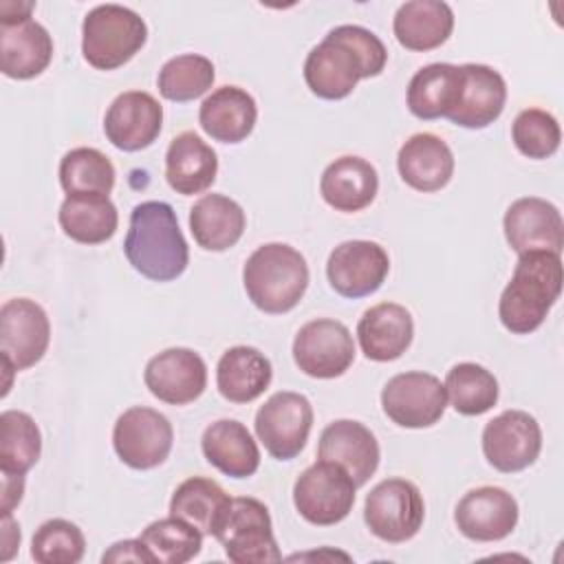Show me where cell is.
Segmentation results:
<instances>
[{
	"label": "cell",
	"instance_id": "obj_34",
	"mask_svg": "<svg viewBox=\"0 0 564 564\" xmlns=\"http://www.w3.org/2000/svg\"><path fill=\"white\" fill-rule=\"evenodd\" d=\"M62 231L82 245H101L110 240L119 225V214L110 196L70 194L57 214Z\"/></svg>",
	"mask_w": 564,
	"mask_h": 564
},
{
	"label": "cell",
	"instance_id": "obj_2",
	"mask_svg": "<svg viewBox=\"0 0 564 564\" xmlns=\"http://www.w3.org/2000/svg\"><path fill=\"white\" fill-rule=\"evenodd\" d=\"M123 253L134 271L152 282H172L189 264V247L174 209L163 200H145L130 212Z\"/></svg>",
	"mask_w": 564,
	"mask_h": 564
},
{
	"label": "cell",
	"instance_id": "obj_41",
	"mask_svg": "<svg viewBox=\"0 0 564 564\" xmlns=\"http://www.w3.org/2000/svg\"><path fill=\"white\" fill-rule=\"evenodd\" d=\"M511 139L520 154L529 159H546L557 152L562 130L551 112L542 108H527L513 119Z\"/></svg>",
	"mask_w": 564,
	"mask_h": 564
},
{
	"label": "cell",
	"instance_id": "obj_6",
	"mask_svg": "<svg viewBox=\"0 0 564 564\" xmlns=\"http://www.w3.org/2000/svg\"><path fill=\"white\" fill-rule=\"evenodd\" d=\"M425 502L419 487L405 478H386L370 489L364 502V522L383 542L401 544L423 527Z\"/></svg>",
	"mask_w": 564,
	"mask_h": 564
},
{
	"label": "cell",
	"instance_id": "obj_38",
	"mask_svg": "<svg viewBox=\"0 0 564 564\" xmlns=\"http://www.w3.org/2000/svg\"><path fill=\"white\" fill-rule=\"evenodd\" d=\"M141 542L148 549L152 564H185L203 549V533L181 518H161L141 531Z\"/></svg>",
	"mask_w": 564,
	"mask_h": 564
},
{
	"label": "cell",
	"instance_id": "obj_13",
	"mask_svg": "<svg viewBox=\"0 0 564 564\" xmlns=\"http://www.w3.org/2000/svg\"><path fill=\"white\" fill-rule=\"evenodd\" d=\"M540 449V423L524 410H505L487 421L482 430V454L487 463L502 474L527 469L535 463Z\"/></svg>",
	"mask_w": 564,
	"mask_h": 564
},
{
	"label": "cell",
	"instance_id": "obj_40",
	"mask_svg": "<svg viewBox=\"0 0 564 564\" xmlns=\"http://www.w3.org/2000/svg\"><path fill=\"white\" fill-rule=\"evenodd\" d=\"M84 551L86 540L82 529L64 518L42 522L31 540V557L37 564H77Z\"/></svg>",
	"mask_w": 564,
	"mask_h": 564
},
{
	"label": "cell",
	"instance_id": "obj_39",
	"mask_svg": "<svg viewBox=\"0 0 564 564\" xmlns=\"http://www.w3.org/2000/svg\"><path fill=\"white\" fill-rule=\"evenodd\" d=\"M216 79L214 64L205 55L183 53L167 59L156 77L159 93L170 101H192L205 95Z\"/></svg>",
	"mask_w": 564,
	"mask_h": 564
},
{
	"label": "cell",
	"instance_id": "obj_21",
	"mask_svg": "<svg viewBox=\"0 0 564 564\" xmlns=\"http://www.w3.org/2000/svg\"><path fill=\"white\" fill-rule=\"evenodd\" d=\"M505 101L507 84L496 68L487 64H460L458 99L447 119L460 128L480 130L502 115Z\"/></svg>",
	"mask_w": 564,
	"mask_h": 564
},
{
	"label": "cell",
	"instance_id": "obj_11",
	"mask_svg": "<svg viewBox=\"0 0 564 564\" xmlns=\"http://www.w3.org/2000/svg\"><path fill=\"white\" fill-rule=\"evenodd\" d=\"M293 361L315 379L341 377L355 361V341L348 326L330 317L306 322L295 333Z\"/></svg>",
	"mask_w": 564,
	"mask_h": 564
},
{
	"label": "cell",
	"instance_id": "obj_17",
	"mask_svg": "<svg viewBox=\"0 0 564 564\" xmlns=\"http://www.w3.org/2000/svg\"><path fill=\"white\" fill-rule=\"evenodd\" d=\"M145 388L163 403L185 405L207 388V366L192 348H167L154 355L143 370Z\"/></svg>",
	"mask_w": 564,
	"mask_h": 564
},
{
	"label": "cell",
	"instance_id": "obj_31",
	"mask_svg": "<svg viewBox=\"0 0 564 564\" xmlns=\"http://www.w3.org/2000/svg\"><path fill=\"white\" fill-rule=\"evenodd\" d=\"M242 207L225 194H205L189 209V231L205 251H227L245 234Z\"/></svg>",
	"mask_w": 564,
	"mask_h": 564
},
{
	"label": "cell",
	"instance_id": "obj_3",
	"mask_svg": "<svg viewBox=\"0 0 564 564\" xmlns=\"http://www.w3.org/2000/svg\"><path fill=\"white\" fill-rule=\"evenodd\" d=\"M562 291V258L551 251L518 256L513 275L498 302V317L513 335H529L542 326Z\"/></svg>",
	"mask_w": 564,
	"mask_h": 564
},
{
	"label": "cell",
	"instance_id": "obj_9",
	"mask_svg": "<svg viewBox=\"0 0 564 564\" xmlns=\"http://www.w3.org/2000/svg\"><path fill=\"white\" fill-rule=\"evenodd\" d=\"M216 540L223 544L225 555L236 564H267L282 560L267 505L249 496L231 498L229 516Z\"/></svg>",
	"mask_w": 564,
	"mask_h": 564
},
{
	"label": "cell",
	"instance_id": "obj_30",
	"mask_svg": "<svg viewBox=\"0 0 564 564\" xmlns=\"http://www.w3.org/2000/svg\"><path fill=\"white\" fill-rule=\"evenodd\" d=\"M273 368L264 352L253 346L227 348L216 366L218 392L231 403L256 401L271 383Z\"/></svg>",
	"mask_w": 564,
	"mask_h": 564
},
{
	"label": "cell",
	"instance_id": "obj_44",
	"mask_svg": "<svg viewBox=\"0 0 564 564\" xmlns=\"http://www.w3.org/2000/svg\"><path fill=\"white\" fill-rule=\"evenodd\" d=\"M20 524L13 520L11 513H4L2 516V560H11L13 557V551L20 546Z\"/></svg>",
	"mask_w": 564,
	"mask_h": 564
},
{
	"label": "cell",
	"instance_id": "obj_32",
	"mask_svg": "<svg viewBox=\"0 0 564 564\" xmlns=\"http://www.w3.org/2000/svg\"><path fill=\"white\" fill-rule=\"evenodd\" d=\"M231 509V498L225 489L203 476L183 480L170 500V516L196 527L203 535H218Z\"/></svg>",
	"mask_w": 564,
	"mask_h": 564
},
{
	"label": "cell",
	"instance_id": "obj_29",
	"mask_svg": "<svg viewBox=\"0 0 564 564\" xmlns=\"http://www.w3.org/2000/svg\"><path fill=\"white\" fill-rule=\"evenodd\" d=\"M397 42L408 51H432L454 31V11L441 0L403 2L392 20Z\"/></svg>",
	"mask_w": 564,
	"mask_h": 564
},
{
	"label": "cell",
	"instance_id": "obj_10",
	"mask_svg": "<svg viewBox=\"0 0 564 564\" xmlns=\"http://www.w3.org/2000/svg\"><path fill=\"white\" fill-rule=\"evenodd\" d=\"M172 443L170 419L145 405L128 408L112 427V447L119 460L132 469L159 467L170 456Z\"/></svg>",
	"mask_w": 564,
	"mask_h": 564
},
{
	"label": "cell",
	"instance_id": "obj_42",
	"mask_svg": "<svg viewBox=\"0 0 564 564\" xmlns=\"http://www.w3.org/2000/svg\"><path fill=\"white\" fill-rule=\"evenodd\" d=\"M101 562H148L152 564V557L148 553V549L143 546L141 538L137 540H121V542H115L104 555H101Z\"/></svg>",
	"mask_w": 564,
	"mask_h": 564
},
{
	"label": "cell",
	"instance_id": "obj_4",
	"mask_svg": "<svg viewBox=\"0 0 564 564\" xmlns=\"http://www.w3.org/2000/svg\"><path fill=\"white\" fill-rule=\"evenodd\" d=\"M242 284L256 308L271 315L289 313L308 289V264L295 247L267 242L247 258Z\"/></svg>",
	"mask_w": 564,
	"mask_h": 564
},
{
	"label": "cell",
	"instance_id": "obj_35",
	"mask_svg": "<svg viewBox=\"0 0 564 564\" xmlns=\"http://www.w3.org/2000/svg\"><path fill=\"white\" fill-rule=\"evenodd\" d=\"M445 394L452 408L463 416H478L498 403V379L485 366L474 361L456 364L447 370Z\"/></svg>",
	"mask_w": 564,
	"mask_h": 564
},
{
	"label": "cell",
	"instance_id": "obj_8",
	"mask_svg": "<svg viewBox=\"0 0 564 564\" xmlns=\"http://www.w3.org/2000/svg\"><path fill=\"white\" fill-rule=\"evenodd\" d=\"M256 436L278 460L295 458L313 427V405L300 392H275L256 412Z\"/></svg>",
	"mask_w": 564,
	"mask_h": 564
},
{
	"label": "cell",
	"instance_id": "obj_16",
	"mask_svg": "<svg viewBox=\"0 0 564 564\" xmlns=\"http://www.w3.org/2000/svg\"><path fill=\"white\" fill-rule=\"evenodd\" d=\"M502 229L509 247L522 256L529 251L562 253L564 223L560 209L538 196L513 200L502 218Z\"/></svg>",
	"mask_w": 564,
	"mask_h": 564
},
{
	"label": "cell",
	"instance_id": "obj_28",
	"mask_svg": "<svg viewBox=\"0 0 564 564\" xmlns=\"http://www.w3.org/2000/svg\"><path fill=\"white\" fill-rule=\"evenodd\" d=\"M218 174V156L196 132L176 134L165 152L167 185L183 196H194L212 187Z\"/></svg>",
	"mask_w": 564,
	"mask_h": 564
},
{
	"label": "cell",
	"instance_id": "obj_24",
	"mask_svg": "<svg viewBox=\"0 0 564 564\" xmlns=\"http://www.w3.org/2000/svg\"><path fill=\"white\" fill-rule=\"evenodd\" d=\"M379 192V176L370 161L361 156H339L326 165L319 178V194L337 212L352 214L368 207Z\"/></svg>",
	"mask_w": 564,
	"mask_h": 564
},
{
	"label": "cell",
	"instance_id": "obj_1",
	"mask_svg": "<svg viewBox=\"0 0 564 564\" xmlns=\"http://www.w3.org/2000/svg\"><path fill=\"white\" fill-rule=\"evenodd\" d=\"M383 42L359 24H339L313 46L304 59V82L322 99L348 97L359 79L377 77L386 68Z\"/></svg>",
	"mask_w": 564,
	"mask_h": 564
},
{
	"label": "cell",
	"instance_id": "obj_43",
	"mask_svg": "<svg viewBox=\"0 0 564 564\" xmlns=\"http://www.w3.org/2000/svg\"><path fill=\"white\" fill-rule=\"evenodd\" d=\"M24 494V476L2 474V516L11 513L20 505Z\"/></svg>",
	"mask_w": 564,
	"mask_h": 564
},
{
	"label": "cell",
	"instance_id": "obj_22",
	"mask_svg": "<svg viewBox=\"0 0 564 564\" xmlns=\"http://www.w3.org/2000/svg\"><path fill=\"white\" fill-rule=\"evenodd\" d=\"M53 57L48 31L31 20H0V70L11 79L37 77Z\"/></svg>",
	"mask_w": 564,
	"mask_h": 564
},
{
	"label": "cell",
	"instance_id": "obj_7",
	"mask_svg": "<svg viewBox=\"0 0 564 564\" xmlns=\"http://www.w3.org/2000/svg\"><path fill=\"white\" fill-rule=\"evenodd\" d=\"M355 489L357 485L346 469L328 460H317L297 476L293 485V505L306 522L330 527L352 511Z\"/></svg>",
	"mask_w": 564,
	"mask_h": 564
},
{
	"label": "cell",
	"instance_id": "obj_19",
	"mask_svg": "<svg viewBox=\"0 0 564 564\" xmlns=\"http://www.w3.org/2000/svg\"><path fill=\"white\" fill-rule=\"evenodd\" d=\"M163 128V108L145 90H128L115 97L104 117L108 141L123 152H139L156 141Z\"/></svg>",
	"mask_w": 564,
	"mask_h": 564
},
{
	"label": "cell",
	"instance_id": "obj_27",
	"mask_svg": "<svg viewBox=\"0 0 564 564\" xmlns=\"http://www.w3.org/2000/svg\"><path fill=\"white\" fill-rule=\"evenodd\" d=\"M258 119L256 99L240 86H220L205 97L198 110V121L205 134L220 143L245 141Z\"/></svg>",
	"mask_w": 564,
	"mask_h": 564
},
{
	"label": "cell",
	"instance_id": "obj_15",
	"mask_svg": "<svg viewBox=\"0 0 564 564\" xmlns=\"http://www.w3.org/2000/svg\"><path fill=\"white\" fill-rule=\"evenodd\" d=\"M51 341L46 311L29 297H13L0 306V352L15 370L35 366Z\"/></svg>",
	"mask_w": 564,
	"mask_h": 564
},
{
	"label": "cell",
	"instance_id": "obj_25",
	"mask_svg": "<svg viewBox=\"0 0 564 564\" xmlns=\"http://www.w3.org/2000/svg\"><path fill=\"white\" fill-rule=\"evenodd\" d=\"M397 167L412 189L438 192L454 174V154L441 137L416 132L399 148Z\"/></svg>",
	"mask_w": 564,
	"mask_h": 564
},
{
	"label": "cell",
	"instance_id": "obj_5",
	"mask_svg": "<svg viewBox=\"0 0 564 564\" xmlns=\"http://www.w3.org/2000/svg\"><path fill=\"white\" fill-rule=\"evenodd\" d=\"M143 18L121 4H97L82 22L84 59L99 70H115L130 62L145 44Z\"/></svg>",
	"mask_w": 564,
	"mask_h": 564
},
{
	"label": "cell",
	"instance_id": "obj_18",
	"mask_svg": "<svg viewBox=\"0 0 564 564\" xmlns=\"http://www.w3.org/2000/svg\"><path fill=\"white\" fill-rule=\"evenodd\" d=\"M454 522L474 542H498L516 529L518 502L502 487H476L458 500Z\"/></svg>",
	"mask_w": 564,
	"mask_h": 564
},
{
	"label": "cell",
	"instance_id": "obj_33",
	"mask_svg": "<svg viewBox=\"0 0 564 564\" xmlns=\"http://www.w3.org/2000/svg\"><path fill=\"white\" fill-rule=\"evenodd\" d=\"M460 88V66L456 64H427L419 68L408 84V108L416 119L449 117L456 106Z\"/></svg>",
	"mask_w": 564,
	"mask_h": 564
},
{
	"label": "cell",
	"instance_id": "obj_36",
	"mask_svg": "<svg viewBox=\"0 0 564 564\" xmlns=\"http://www.w3.org/2000/svg\"><path fill=\"white\" fill-rule=\"evenodd\" d=\"M42 454V434L31 414L4 410L0 414V469L24 476Z\"/></svg>",
	"mask_w": 564,
	"mask_h": 564
},
{
	"label": "cell",
	"instance_id": "obj_14",
	"mask_svg": "<svg viewBox=\"0 0 564 564\" xmlns=\"http://www.w3.org/2000/svg\"><path fill=\"white\" fill-rule=\"evenodd\" d=\"M388 271V251L375 240H346L330 251L326 262L328 284L348 300L375 293L386 282Z\"/></svg>",
	"mask_w": 564,
	"mask_h": 564
},
{
	"label": "cell",
	"instance_id": "obj_26",
	"mask_svg": "<svg viewBox=\"0 0 564 564\" xmlns=\"http://www.w3.org/2000/svg\"><path fill=\"white\" fill-rule=\"evenodd\" d=\"M203 456L229 478H249L260 467V449L247 425L236 419H220L205 427L200 438Z\"/></svg>",
	"mask_w": 564,
	"mask_h": 564
},
{
	"label": "cell",
	"instance_id": "obj_12",
	"mask_svg": "<svg viewBox=\"0 0 564 564\" xmlns=\"http://www.w3.org/2000/svg\"><path fill=\"white\" fill-rule=\"evenodd\" d=\"M381 408L401 427H430L447 408L445 386L438 377L421 370L394 375L381 390Z\"/></svg>",
	"mask_w": 564,
	"mask_h": 564
},
{
	"label": "cell",
	"instance_id": "obj_37",
	"mask_svg": "<svg viewBox=\"0 0 564 564\" xmlns=\"http://www.w3.org/2000/svg\"><path fill=\"white\" fill-rule=\"evenodd\" d=\"M59 185L66 196H108L115 187V165L97 148H73L59 161Z\"/></svg>",
	"mask_w": 564,
	"mask_h": 564
},
{
	"label": "cell",
	"instance_id": "obj_20",
	"mask_svg": "<svg viewBox=\"0 0 564 564\" xmlns=\"http://www.w3.org/2000/svg\"><path fill=\"white\" fill-rule=\"evenodd\" d=\"M381 449L377 436L359 421L339 419L328 423L317 443V460H328L346 469L357 487L366 485L377 471Z\"/></svg>",
	"mask_w": 564,
	"mask_h": 564
},
{
	"label": "cell",
	"instance_id": "obj_23",
	"mask_svg": "<svg viewBox=\"0 0 564 564\" xmlns=\"http://www.w3.org/2000/svg\"><path fill=\"white\" fill-rule=\"evenodd\" d=\"M414 322L405 306L397 302H381L370 306L359 324L357 339L361 352L370 361H394L412 344Z\"/></svg>",
	"mask_w": 564,
	"mask_h": 564
}]
</instances>
